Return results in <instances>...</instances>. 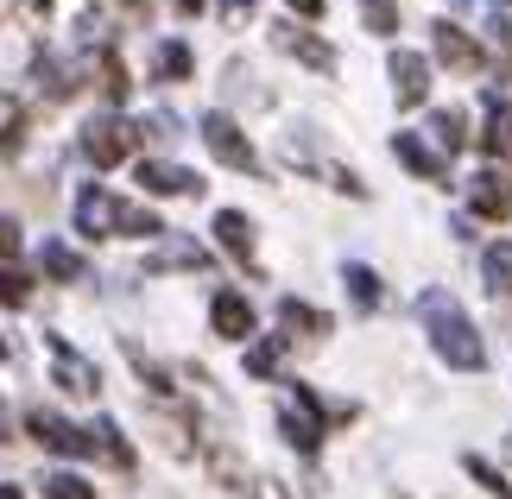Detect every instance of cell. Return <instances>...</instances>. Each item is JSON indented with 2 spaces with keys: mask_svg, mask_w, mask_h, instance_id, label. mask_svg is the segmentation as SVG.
<instances>
[{
  "mask_svg": "<svg viewBox=\"0 0 512 499\" xmlns=\"http://www.w3.org/2000/svg\"><path fill=\"white\" fill-rule=\"evenodd\" d=\"M418 316H424V329H430V348H437L456 373H481V367H487L481 335L468 329V316H462V304H456L449 291H424V297H418Z\"/></svg>",
  "mask_w": 512,
  "mask_h": 499,
  "instance_id": "cell-1",
  "label": "cell"
},
{
  "mask_svg": "<svg viewBox=\"0 0 512 499\" xmlns=\"http://www.w3.org/2000/svg\"><path fill=\"white\" fill-rule=\"evenodd\" d=\"M76 228H83L89 241H108V234H159L165 222L152 209L121 203V196L102 190V184H83V190H76Z\"/></svg>",
  "mask_w": 512,
  "mask_h": 499,
  "instance_id": "cell-2",
  "label": "cell"
},
{
  "mask_svg": "<svg viewBox=\"0 0 512 499\" xmlns=\"http://www.w3.org/2000/svg\"><path fill=\"white\" fill-rule=\"evenodd\" d=\"M133 146H140V127H133V121L102 114V121L83 127V152H89V165H102V171H114L121 158H133Z\"/></svg>",
  "mask_w": 512,
  "mask_h": 499,
  "instance_id": "cell-3",
  "label": "cell"
},
{
  "mask_svg": "<svg viewBox=\"0 0 512 499\" xmlns=\"http://www.w3.org/2000/svg\"><path fill=\"white\" fill-rule=\"evenodd\" d=\"M279 430H285V443L298 449V455H317L323 449V398L310 392V386H298V398L279 411Z\"/></svg>",
  "mask_w": 512,
  "mask_h": 499,
  "instance_id": "cell-4",
  "label": "cell"
},
{
  "mask_svg": "<svg viewBox=\"0 0 512 499\" xmlns=\"http://www.w3.org/2000/svg\"><path fill=\"white\" fill-rule=\"evenodd\" d=\"M26 430H32V443H45L51 455H102L95 449V430H76L70 417H57V411H26Z\"/></svg>",
  "mask_w": 512,
  "mask_h": 499,
  "instance_id": "cell-5",
  "label": "cell"
},
{
  "mask_svg": "<svg viewBox=\"0 0 512 499\" xmlns=\"http://www.w3.org/2000/svg\"><path fill=\"white\" fill-rule=\"evenodd\" d=\"M203 139H209V152H215V158H222V165H228V171H247V177H253V171H260V152H253V146H247V133H241V127H234V121H228V114H222V108H215V114H203Z\"/></svg>",
  "mask_w": 512,
  "mask_h": 499,
  "instance_id": "cell-6",
  "label": "cell"
},
{
  "mask_svg": "<svg viewBox=\"0 0 512 499\" xmlns=\"http://www.w3.org/2000/svg\"><path fill=\"white\" fill-rule=\"evenodd\" d=\"M45 342H51V361H57V386L76 392V398H95V392H102V373H95L83 354L64 342V335H45Z\"/></svg>",
  "mask_w": 512,
  "mask_h": 499,
  "instance_id": "cell-7",
  "label": "cell"
},
{
  "mask_svg": "<svg viewBox=\"0 0 512 499\" xmlns=\"http://www.w3.org/2000/svg\"><path fill=\"white\" fill-rule=\"evenodd\" d=\"M386 76H392V95H399V108H424V95H430V64H424L418 51H392Z\"/></svg>",
  "mask_w": 512,
  "mask_h": 499,
  "instance_id": "cell-8",
  "label": "cell"
},
{
  "mask_svg": "<svg viewBox=\"0 0 512 499\" xmlns=\"http://www.w3.org/2000/svg\"><path fill=\"white\" fill-rule=\"evenodd\" d=\"M133 177H140V190H152V196H203V177L184 171V165H159V158H146Z\"/></svg>",
  "mask_w": 512,
  "mask_h": 499,
  "instance_id": "cell-9",
  "label": "cell"
},
{
  "mask_svg": "<svg viewBox=\"0 0 512 499\" xmlns=\"http://www.w3.org/2000/svg\"><path fill=\"white\" fill-rule=\"evenodd\" d=\"M209 323H215V335H222V342H247V335H253V304H247L241 291H222V297L209 304Z\"/></svg>",
  "mask_w": 512,
  "mask_h": 499,
  "instance_id": "cell-10",
  "label": "cell"
},
{
  "mask_svg": "<svg viewBox=\"0 0 512 499\" xmlns=\"http://www.w3.org/2000/svg\"><path fill=\"white\" fill-rule=\"evenodd\" d=\"M272 45H279V51H291V57H304V64L317 70V76H329V70H336V51H329L323 38H310L304 26H279V32H272Z\"/></svg>",
  "mask_w": 512,
  "mask_h": 499,
  "instance_id": "cell-11",
  "label": "cell"
},
{
  "mask_svg": "<svg viewBox=\"0 0 512 499\" xmlns=\"http://www.w3.org/2000/svg\"><path fill=\"white\" fill-rule=\"evenodd\" d=\"M468 203H475V215H487V222H506V215H512V177L481 171L475 190H468Z\"/></svg>",
  "mask_w": 512,
  "mask_h": 499,
  "instance_id": "cell-12",
  "label": "cell"
},
{
  "mask_svg": "<svg viewBox=\"0 0 512 499\" xmlns=\"http://www.w3.org/2000/svg\"><path fill=\"white\" fill-rule=\"evenodd\" d=\"M392 152H399V165H405L411 177H424V184H443V152H430L418 133H399V139H392Z\"/></svg>",
  "mask_w": 512,
  "mask_h": 499,
  "instance_id": "cell-13",
  "label": "cell"
},
{
  "mask_svg": "<svg viewBox=\"0 0 512 499\" xmlns=\"http://www.w3.org/2000/svg\"><path fill=\"white\" fill-rule=\"evenodd\" d=\"M430 38H437V57H443L449 70H481V51H475V38H468L462 26H449V19H443Z\"/></svg>",
  "mask_w": 512,
  "mask_h": 499,
  "instance_id": "cell-14",
  "label": "cell"
},
{
  "mask_svg": "<svg viewBox=\"0 0 512 499\" xmlns=\"http://www.w3.org/2000/svg\"><path fill=\"white\" fill-rule=\"evenodd\" d=\"M215 241L241 259V266H253V222H247L241 209H222V215H215Z\"/></svg>",
  "mask_w": 512,
  "mask_h": 499,
  "instance_id": "cell-15",
  "label": "cell"
},
{
  "mask_svg": "<svg viewBox=\"0 0 512 499\" xmlns=\"http://www.w3.org/2000/svg\"><path fill=\"white\" fill-rule=\"evenodd\" d=\"M38 266H45V272L57 278V285H76V278L89 272V266H83V253L64 247V241H45V247H38Z\"/></svg>",
  "mask_w": 512,
  "mask_h": 499,
  "instance_id": "cell-16",
  "label": "cell"
},
{
  "mask_svg": "<svg viewBox=\"0 0 512 499\" xmlns=\"http://www.w3.org/2000/svg\"><path fill=\"white\" fill-rule=\"evenodd\" d=\"M171 266H184V272H203L209 266V253L196 247V241H171V247H159L146 259V272H171Z\"/></svg>",
  "mask_w": 512,
  "mask_h": 499,
  "instance_id": "cell-17",
  "label": "cell"
},
{
  "mask_svg": "<svg viewBox=\"0 0 512 499\" xmlns=\"http://www.w3.org/2000/svg\"><path fill=\"white\" fill-rule=\"evenodd\" d=\"M481 146L494 158H512V108L494 95V108H487V127H481Z\"/></svg>",
  "mask_w": 512,
  "mask_h": 499,
  "instance_id": "cell-18",
  "label": "cell"
},
{
  "mask_svg": "<svg viewBox=\"0 0 512 499\" xmlns=\"http://www.w3.org/2000/svg\"><path fill=\"white\" fill-rule=\"evenodd\" d=\"M89 430H95V449H102L121 474H133V443L121 436V424H114V417H102V424H89Z\"/></svg>",
  "mask_w": 512,
  "mask_h": 499,
  "instance_id": "cell-19",
  "label": "cell"
},
{
  "mask_svg": "<svg viewBox=\"0 0 512 499\" xmlns=\"http://www.w3.org/2000/svg\"><path fill=\"white\" fill-rule=\"evenodd\" d=\"M279 323H285L291 335H329V316L310 310V304H298V297H285V304H279Z\"/></svg>",
  "mask_w": 512,
  "mask_h": 499,
  "instance_id": "cell-20",
  "label": "cell"
},
{
  "mask_svg": "<svg viewBox=\"0 0 512 499\" xmlns=\"http://www.w3.org/2000/svg\"><path fill=\"white\" fill-rule=\"evenodd\" d=\"M342 285L354 297V310H380V272H373V266H348Z\"/></svg>",
  "mask_w": 512,
  "mask_h": 499,
  "instance_id": "cell-21",
  "label": "cell"
},
{
  "mask_svg": "<svg viewBox=\"0 0 512 499\" xmlns=\"http://www.w3.org/2000/svg\"><path fill=\"white\" fill-rule=\"evenodd\" d=\"M481 272H487V291H494V297H512V241H500V247H487V259H481Z\"/></svg>",
  "mask_w": 512,
  "mask_h": 499,
  "instance_id": "cell-22",
  "label": "cell"
},
{
  "mask_svg": "<svg viewBox=\"0 0 512 499\" xmlns=\"http://www.w3.org/2000/svg\"><path fill=\"white\" fill-rule=\"evenodd\" d=\"M19 139H26V108H19V95L0 89V152H19Z\"/></svg>",
  "mask_w": 512,
  "mask_h": 499,
  "instance_id": "cell-23",
  "label": "cell"
},
{
  "mask_svg": "<svg viewBox=\"0 0 512 499\" xmlns=\"http://www.w3.org/2000/svg\"><path fill=\"white\" fill-rule=\"evenodd\" d=\"M279 361H285V342H279V335L253 342L247 348V379H272V373H279Z\"/></svg>",
  "mask_w": 512,
  "mask_h": 499,
  "instance_id": "cell-24",
  "label": "cell"
},
{
  "mask_svg": "<svg viewBox=\"0 0 512 499\" xmlns=\"http://www.w3.org/2000/svg\"><path fill=\"white\" fill-rule=\"evenodd\" d=\"M430 133H437V146H443V152H462V146H468V121H462L456 108L430 114Z\"/></svg>",
  "mask_w": 512,
  "mask_h": 499,
  "instance_id": "cell-25",
  "label": "cell"
},
{
  "mask_svg": "<svg viewBox=\"0 0 512 499\" xmlns=\"http://www.w3.org/2000/svg\"><path fill=\"white\" fill-rule=\"evenodd\" d=\"M26 297H32V278L19 272V266H0V304H7V310H26Z\"/></svg>",
  "mask_w": 512,
  "mask_h": 499,
  "instance_id": "cell-26",
  "label": "cell"
},
{
  "mask_svg": "<svg viewBox=\"0 0 512 499\" xmlns=\"http://www.w3.org/2000/svg\"><path fill=\"white\" fill-rule=\"evenodd\" d=\"M32 70H38V83H45V95H70V89H76V76H64V64H57L51 51H38Z\"/></svg>",
  "mask_w": 512,
  "mask_h": 499,
  "instance_id": "cell-27",
  "label": "cell"
},
{
  "mask_svg": "<svg viewBox=\"0 0 512 499\" xmlns=\"http://www.w3.org/2000/svg\"><path fill=\"white\" fill-rule=\"evenodd\" d=\"M127 64H121V57H114V51H102V95H108V102H127Z\"/></svg>",
  "mask_w": 512,
  "mask_h": 499,
  "instance_id": "cell-28",
  "label": "cell"
},
{
  "mask_svg": "<svg viewBox=\"0 0 512 499\" xmlns=\"http://www.w3.org/2000/svg\"><path fill=\"white\" fill-rule=\"evenodd\" d=\"M159 76H165V83H184V76H190V45H177V38L159 45Z\"/></svg>",
  "mask_w": 512,
  "mask_h": 499,
  "instance_id": "cell-29",
  "label": "cell"
},
{
  "mask_svg": "<svg viewBox=\"0 0 512 499\" xmlns=\"http://www.w3.org/2000/svg\"><path fill=\"white\" fill-rule=\"evenodd\" d=\"M45 499H95V487L76 474H45Z\"/></svg>",
  "mask_w": 512,
  "mask_h": 499,
  "instance_id": "cell-30",
  "label": "cell"
},
{
  "mask_svg": "<svg viewBox=\"0 0 512 499\" xmlns=\"http://www.w3.org/2000/svg\"><path fill=\"white\" fill-rule=\"evenodd\" d=\"M462 468H468V474H475V481H481L487 493H500V499H512V487L500 481V468H494V462H481V455H462Z\"/></svg>",
  "mask_w": 512,
  "mask_h": 499,
  "instance_id": "cell-31",
  "label": "cell"
},
{
  "mask_svg": "<svg viewBox=\"0 0 512 499\" xmlns=\"http://www.w3.org/2000/svg\"><path fill=\"white\" fill-rule=\"evenodd\" d=\"M367 32L392 38V32H399V7H392V0H373V7H367Z\"/></svg>",
  "mask_w": 512,
  "mask_h": 499,
  "instance_id": "cell-32",
  "label": "cell"
},
{
  "mask_svg": "<svg viewBox=\"0 0 512 499\" xmlns=\"http://www.w3.org/2000/svg\"><path fill=\"white\" fill-rule=\"evenodd\" d=\"M247 499H285V487H279V481H266V474H260V481H247Z\"/></svg>",
  "mask_w": 512,
  "mask_h": 499,
  "instance_id": "cell-33",
  "label": "cell"
},
{
  "mask_svg": "<svg viewBox=\"0 0 512 499\" xmlns=\"http://www.w3.org/2000/svg\"><path fill=\"white\" fill-rule=\"evenodd\" d=\"M19 253V222H0V259Z\"/></svg>",
  "mask_w": 512,
  "mask_h": 499,
  "instance_id": "cell-34",
  "label": "cell"
},
{
  "mask_svg": "<svg viewBox=\"0 0 512 499\" xmlns=\"http://www.w3.org/2000/svg\"><path fill=\"white\" fill-rule=\"evenodd\" d=\"M291 13H304V19H323V0H285Z\"/></svg>",
  "mask_w": 512,
  "mask_h": 499,
  "instance_id": "cell-35",
  "label": "cell"
},
{
  "mask_svg": "<svg viewBox=\"0 0 512 499\" xmlns=\"http://www.w3.org/2000/svg\"><path fill=\"white\" fill-rule=\"evenodd\" d=\"M253 13V0H222V19H247Z\"/></svg>",
  "mask_w": 512,
  "mask_h": 499,
  "instance_id": "cell-36",
  "label": "cell"
},
{
  "mask_svg": "<svg viewBox=\"0 0 512 499\" xmlns=\"http://www.w3.org/2000/svg\"><path fill=\"white\" fill-rule=\"evenodd\" d=\"M171 7L184 13V19H196V13H203V0H171Z\"/></svg>",
  "mask_w": 512,
  "mask_h": 499,
  "instance_id": "cell-37",
  "label": "cell"
},
{
  "mask_svg": "<svg viewBox=\"0 0 512 499\" xmlns=\"http://www.w3.org/2000/svg\"><path fill=\"white\" fill-rule=\"evenodd\" d=\"M26 7H32V13H51V0H26Z\"/></svg>",
  "mask_w": 512,
  "mask_h": 499,
  "instance_id": "cell-38",
  "label": "cell"
},
{
  "mask_svg": "<svg viewBox=\"0 0 512 499\" xmlns=\"http://www.w3.org/2000/svg\"><path fill=\"white\" fill-rule=\"evenodd\" d=\"M0 499H19V487H0Z\"/></svg>",
  "mask_w": 512,
  "mask_h": 499,
  "instance_id": "cell-39",
  "label": "cell"
},
{
  "mask_svg": "<svg viewBox=\"0 0 512 499\" xmlns=\"http://www.w3.org/2000/svg\"><path fill=\"white\" fill-rule=\"evenodd\" d=\"M127 7H133V13H146V0H127Z\"/></svg>",
  "mask_w": 512,
  "mask_h": 499,
  "instance_id": "cell-40",
  "label": "cell"
},
{
  "mask_svg": "<svg viewBox=\"0 0 512 499\" xmlns=\"http://www.w3.org/2000/svg\"><path fill=\"white\" fill-rule=\"evenodd\" d=\"M0 361H7V342H0Z\"/></svg>",
  "mask_w": 512,
  "mask_h": 499,
  "instance_id": "cell-41",
  "label": "cell"
},
{
  "mask_svg": "<svg viewBox=\"0 0 512 499\" xmlns=\"http://www.w3.org/2000/svg\"><path fill=\"white\" fill-rule=\"evenodd\" d=\"M367 7H373V0H367Z\"/></svg>",
  "mask_w": 512,
  "mask_h": 499,
  "instance_id": "cell-42",
  "label": "cell"
}]
</instances>
